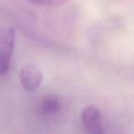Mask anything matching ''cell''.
Listing matches in <instances>:
<instances>
[{"mask_svg": "<svg viewBox=\"0 0 134 134\" xmlns=\"http://www.w3.org/2000/svg\"><path fill=\"white\" fill-rule=\"evenodd\" d=\"M15 30L7 27L0 30V73L4 75L9 71L11 56L15 45Z\"/></svg>", "mask_w": 134, "mask_h": 134, "instance_id": "obj_1", "label": "cell"}, {"mask_svg": "<svg viewBox=\"0 0 134 134\" xmlns=\"http://www.w3.org/2000/svg\"><path fill=\"white\" fill-rule=\"evenodd\" d=\"M19 81L26 91H35L41 85L42 73L34 65H25L19 71Z\"/></svg>", "mask_w": 134, "mask_h": 134, "instance_id": "obj_3", "label": "cell"}, {"mask_svg": "<svg viewBox=\"0 0 134 134\" xmlns=\"http://www.w3.org/2000/svg\"><path fill=\"white\" fill-rule=\"evenodd\" d=\"M41 113L46 116H52L59 113L62 109V102L55 96H48L42 99L40 106Z\"/></svg>", "mask_w": 134, "mask_h": 134, "instance_id": "obj_4", "label": "cell"}, {"mask_svg": "<svg viewBox=\"0 0 134 134\" xmlns=\"http://www.w3.org/2000/svg\"><path fill=\"white\" fill-rule=\"evenodd\" d=\"M31 3L36 5H42V6H55V5L63 4L64 1H58V0H36V1H31Z\"/></svg>", "mask_w": 134, "mask_h": 134, "instance_id": "obj_5", "label": "cell"}, {"mask_svg": "<svg viewBox=\"0 0 134 134\" xmlns=\"http://www.w3.org/2000/svg\"><path fill=\"white\" fill-rule=\"evenodd\" d=\"M81 120L87 134H105L102 115L97 107L93 105L85 107L81 113Z\"/></svg>", "mask_w": 134, "mask_h": 134, "instance_id": "obj_2", "label": "cell"}]
</instances>
